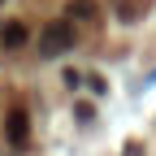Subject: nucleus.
Here are the masks:
<instances>
[{
    "label": "nucleus",
    "instance_id": "obj_2",
    "mask_svg": "<svg viewBox=\"0 0 156 156\" xmlns=\"http://www.w3.org/2000/svg\"><path fill=\"white\" fill-rule=\"evenodd\" d=\"M5 134H9V143L13 147H26V139H30V117H26V108H9V117H5Z\"/></svg>",
    "mask_w": 156,
    "mask_h": 156
},
{
    "label": "nucleus",
    "instance_id": "obj_3",
    "mask_svg": "<svg viewBox=\"0 0 156 156\" xmlns=\"http://www.w3.org/2000/svg\"><path fill=\"white\" fill-rule=\"evenodd\" d=\"M26 39H30L26 22H5V30H0V44H5V48H22Z\"/></svg>",
    "mask_w": 156,
    "mask_h": 156
},
{
    "label": "nucleus",
    "instance_id": "obj_4",
    "mask_svg": "<svg viewBox=\"0 0 156 156\" xmlns=\"http://www.w3.org/2000/svg\"><path fill=\"white\" fill-rule=\"evenodd\" d=\"M65 13H69V17H91V22H95V13H100V9H95V0H69Z\"/></svg>",
    "mask_w": 156,
    "mask_h": 156
},
{
    "label": "nucleus",
    "instance_id": "obj_1",
    "mask_svg": "<svg viewBox=\"0 0 156 156\" xmlns=\"http://www.w3.org/2000/svg\"><path fill=\"white\" fill-rule=\"evenodd\" d=\"M74 39H78V30H74L69 17H61V22H48L44 35H39V52H44V56H61V52L74 48Z\"/></svg>",
    "mask_w": 156,
    "mask_h": 156
}]
</instances>
